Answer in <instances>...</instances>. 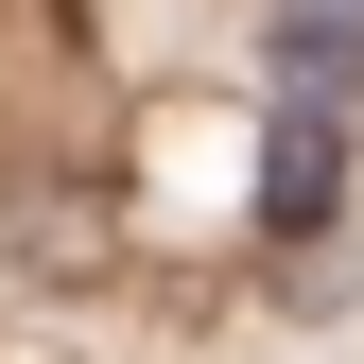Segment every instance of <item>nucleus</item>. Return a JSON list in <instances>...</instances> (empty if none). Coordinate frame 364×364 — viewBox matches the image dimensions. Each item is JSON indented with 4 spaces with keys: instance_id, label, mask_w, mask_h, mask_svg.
Segmentation results:
<instances>
[{
    "instance_id": "3",
    "label": "nucleus",
    "mask_w": 364,
    "mask_h": 364,
    "mask_svg": "<svg viewBox=\"0 0 364 364\" xmlns=\"http://www.w3.org/2000/svg\"><path fill=\"white\" fill-rule=\"evenodd\" d=\"M278 18H295V35H364V0H278Z\"/></svg>"
},
{
    "instance_id": "2",
    "label": "nucleus",
    "mask_w": 364,
    "mask_h": 364,
    "mask_svg": "<svg viewBox=\"0 0 364 364\" xmlns=\"http://www.w3.org/2000/svg\"><path fill=\"white\" fill-rule=\"evenodd\" d=\"M260 70H278V105L364 122V35H295V18H260Z\"/></svg>"
},
{
    "instance_id": "1",
    "label": "nucleus",
    "mask_w": 364,
    "mask_h": 364,
    "mask_svg": "<svg viewBox=\"0 0 364 364\" xmlns=\"http://www.w3.org/2000/svg\"><path fill=\"white\" fill-rule=\"evenodd\" d=\"M330 208H347V122H330V105H278V122H260V225L312 243Z\"/></svg>"
}]
</instances>
